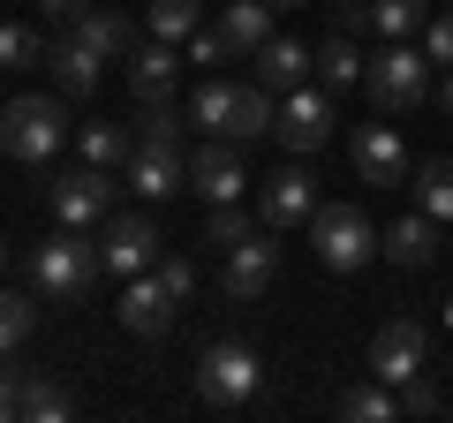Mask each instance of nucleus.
I'll use <instances>...</instances> for the list:
<instances>
[{"instance_id": "13", "label": "nucleus", "mask_w": 453, "mask_h": 423, "mask_svg": "<svg viewBox=\"0 0 453 423\" xmlns=\"http://www.w3.org/2000/svg\"><path fill=\"white\" fill-rule=\"evenodd\" d=\"M98 250H106V273L113 280L151 273V265H159V227H151V219H129V212H113L106 235H98Z\"/></svg>"}, {"instance_id": "19", "label": "nucleus", "mask_w": 453, "mask_h": 423, "mask_svg": "<svg viewBox=\"0 0 453 423\" xmlns=\"http://www.w3.org/2000/svg\"><path fill=\"white\" fill-rule=\"evenodd\" d=\"M280 129V91L265 83H234V114H226V144H257Z\"/></svg>"}, {"instance_id": "11", "label": "nucleus", "mask_w": 453, "mask_h": 423, "mask_svg": "<svg viewBox=\"0 0 453 423\" xmlns=\"http://www.w3.org/2000/svg\"><path fill=\"white\" fill-rule=\"evenodd\" d=\"M189 189L204 196V204H234V196H250V174H242V144H226V136L196 144V151H189Z\"/></svg>"}, {"instance_id": "15", "label": "nucleus", "mask_w": 453, "mask_h": 423, "mask_svg": "<svg viewBox=\"0 0 453 423\" xmlns=\"http://www.w3.org/2000/svg\"><path fill=\"white\" fill-rule=\"evenodd\" d=\"M181 46H166V38H136L129 46V91H136V106L144 98H174V76H181Z\"/></svg>"}, {"instance_id": "8", "label": "nucleus", "mask_w": 453, "mask_h": 423, "mask_svg": "<svg viewBox=\"0 0 453 423\" xmlns=\"http://www.w3.org/2000/svg\"><path fill=\"white\" fill-rule=\"evenodd\" d=\"M273 280H280V242H273V227H265V235H242V242L226 250L219 295H226V303H257Z\"/></svg>"}, {"instance_id": "26", "label": "nucleus", "mask_w": 453, "mask_h": 423, "mask_svg": "<svg viewBox=\"0 0 453 423\" xmlns=\"http://www.w3.org/2000/svg\"><path fill=\"white\" fill-rule=\"evenodd\" d=\"M16 416H23V423H61V416H76V401H68V393L53 386L46 371H23V393H16Z\"/></svg>"}, {"instance_id": "12", "label": "nucleus", "mask_w": 453, "mask_h": 423, "mask_svg": "<svg viewBox=\"0 0 453 423\" xmlns=\"http://www.w3.org/2000/svg\"><path fill=\"white\" fill-rule=\"evenodd\" d=\"M333 129H340V121H333V91H310V83H303V91H288V106H280V129H273V136L295 151V159H303V151H318Z\"/></svg>"}, {"instance_id": "43", "label": "nucleus", "mask_w": 453, "mask_h": 423, "mask_svg": "<svg viewBox=\"0 0 453 423\" xmlns=\"http://www.w3.org/2000/svg\"><path fill=\"white\" fill-rule=\"evenodd\" d=\"M0 273H8V242H0Z\"/></svg>"}, {"instance_id": "25", "label": "nucleus", "mask_w": 453, "mask_h": 423, "mask_svg": "<svg viewBox=\"0 0 453 423\" xmlns=\"http://www.w3.org/2000/svg\"><path fill=\"white\" fill-rule=\"evenodd\" d=\"M333 408H340L348 423H393V416H401V386L371 378V386H348V393H340Z\"/></svg>"}, {"instance_id": "34", "label": "nucleus", "mask_w": 453, "mask_h": 423, "mask_svg": "<svg viewBox=\"0 0 453 423\" xmlns=\"http://www.w3.org/2000/svg\"><path fill=\"white\" fill-rule=\"evenodd\" d=\"M46 61V38L31 23H0V68H38Z\"/></svg>"}, {"instance_id": "17", "label": "nucleus", "mask_w": 453, "mask_h": 423, "mask_svg": "<svg viewBox=\"0 0 453 423\" xmlns=\"http://www.w3.org/2000/svg\"><path fill=\"white\" fill-rule=\"evenodd\" d=\"M129 189L136 196H174V189H189V151H166V144H136L129 151Z\"/></svg>"}, {"instance_id": "44", "label": "nucleus", "mask_w": 453, "mask_h": 423, "mask_svg": "<svg viewBox=\"0 0 453 423\" xmlns=\"http://www.w3.org/2000/svg\"><path fill=\"white\" fill-rule=\"evenodd\" d=\"M446 333H453V303H446Z\"/></svg>"}, {"instance_id": "20", "label": "nucleus", "mask_w": 453, "mask_h": 423, "mask_svg": "<svg viewBox=\"0 0 453 423\" xmlns=\"http://www.w3.org/2000/svg\"><path fill=\"white\" fill-rule=\"evenodd\" d=\"M378 258L408 265V273H416V265H431V258H438V219H431V212H408V219H393V227L378 235Z\"/></svg>"}, {"instance_id": "16", "label": "nucleus", "mask_w": 453, "mask_h": 423, "mask_svg": "<svg viewBox=\"0 0 453 423\" xmlns=\"http://www.w3.org/2000/svg\"><path fill=\"white\" fill-rule=\"evenodd\" d=\"M250 61H257V83H265V91H280V98H288V91H303V83H310L318 53H310L303 38H280V31H273L257 53H250Z\"/></svg>"}, {"instance_id": "10", "label": "nucleus", "mask_w": 453, "mask_h": 423, "mask_svg": "<svg viewBox=\"0 0 453 423\" xmlns=\"http://www.w3.org/2000/svg\"><path fill=\"white\" fill-rule=\"evenodd\" d=\"M310 212H318V181H310L303 166H280V174H265V181H257V219H265L273 235L310 227Z\"/></svg>"}, {"instance_id": "23", "label": "nucleus", "mask_w": 453, "mask_h": 423, "mask_svg": "<svg viewBox=\"0 0 453 423\" xmlns=\"http://www.w3.org/2000/svg\"><path fill=\"white\" fill-rule=\"evenodd\" d=\"M189 106H174V98H144L136 106V144H166V151H189Z\"/></svg>"}, {"instance_id": "2", "label": "nucleus", "mask_w": 453, "mask_h": 423, "mask_svg": "<svg viewBox=\"0 0 453 423\" xmlns=\"http://www.w3.org/2000/svg\"><path fill=\"white\" fill-rule=\"evenodd\" d=\"M363 91H371L378 114H416V106H431V53L416 38H386L371 53V68H363Z\"/></svg>"}, {"instance_id": "1", "label": "nucleus", "mask_w": 453, "mask_h": 423, "mask_svg": "<svg viewBox=\"0 0 453 423\" xmlns=\"http://www.w3.org/2000/svg\"><path fill=\"white\" fill-rule=\"evenodd\" d=\"M98 273H106V250L91 242V227H61L31 250V288L46 303H83Z\"/></svg>"}, {"instance_id": "39", "label": "nucleus", "mask_w": 453, "mask_h": 423, "mask_svg": "<svg viewBox=\"0 0 453 423\" xmlns=\"http://www.w3.org/2000/svg\"><path fill=\"white\" fill-rule=\"evenodd\" d=\"M16 393H23V371L0 363V423H16Z\"/></svg>"}, {"instance_id": "18", "label": "nucleus", "mask_w": 453, "mask_h": 423, "mask_svg": "<svg viewBox=\"0 0 453 423\" xmlns=\"http://www.w3.org/2000/svg\"><path fill=\"white\" fill-rule=\"evenodd\" d=\"M46 68H53V91H61V98H91V91H98V68H106V53H91L76 31H68L61 46H46Z\"/></svg>"}, {"instance_id": "33", "label": "nucleus", "mask_w": 453, "mask_h": 423, "mask_svg": "<svg viewBox=\"0 0 453 423\" xmlns=\"http://www.w3.org/2000/svg\"><path fill=\"white\" fill-rule=\"evenodd\" d=\"M242 235H257V219L242 212V196H234V204H211V219H204V242L211 250H234Z\"/></svg>"}, {"instance_id": "38", "label": "nucleus", "mask_w": 453, "mask_h": 423, "mask_svg": "<svg viewBox=\"0 0 453 423\" xmlns=\"http://www.w3.org/2000/svg\"><path fill=\"white\" fill-rule=\"evenodd\" d=\"M151 273L166 280V295H174V303H189V295H196V265H189V258H166V250H159V265H151Z\"/></svg>"}, {"instance_id": "7", "label": "nucleus", "mask_w": 453, "mask_h": 423, "mask_svg": "<svg viewBox=\"0 0 453 423\" xmlns=\"http://www.w3.org/2000/svg\"><path fill=\"white\" fill-rule=\"evenodd\" d=\"M53 219H61V227H106L113 219V166L83 159L76 174H61L53 181Z\"/></svg>"}, {"instance_id": "35", "label": "nucleus", "mask_w": 453, "mask_h": 423, "mask_svg": "<svg viewBox=\"0 0 453 423\" xmlns=\"http://www.w3.org/2000/svg\"><path fill=\"white\" fill-rule=\"evenodd\" d=\"M181 61H189V68H219V61H234V46H226V31H219V23H211V31L196 23V31L181 38Z\"/></svg>"}, {"instance_id": "41", "label": "nucleus", "mask_w": 453, "mask_h": 423, "mask_svg": "<svg viewBox=\"0 0 453 423\" xmlns=\"http://www.w3.org/2000/svg\"><path fill=\"white\" fill-rule=\"evenodd\" d=\"M438 114L453 121V68H446V83H438Z\"/></svg>"}, {"instance_id": "46", "label": "nucleus", "mask_w": 453, "mask_h": 423, "mask_svg": "<svg viewBox=\"0 0 453 423\" xmlns=\"http://www.w3.org/2000/svg\"><path fill=\"white\" fill-rule=\"evenodd\" d=\"M0 8H8V0H0Z\"/></svg>"}, {"instance_id": "40", "label": "nucleus", "mask_w": 453, "mask_h": 423, "mask_svg": "<svg viewBox=\"0 0 453 423\" xmlns=\"http://www.w3.org/2000/svg\"><path fill=\"white\" fill-rule=\"evenodd\" d=\"M38 8H46V16H61V23H76L83 8H91V0H38Z\"/></svg>"}, {"instance_id": "37", "label": "nucleus", "mask_w": 453, "mask_h": 423, "mask_svg": "<svg viewBox=\"0 0 453 423\" xmlns=\"http://www.w3.org/2000/svg\"><path fill=\"white\" fill-rule=\"evenodd\" d=\"M423 53H431V68H453V8H438L431 23H423V38H416Z\"/></svg>"}, {"instance_id": "6", "label": "nucleus", "mask_w": 453, "mask_h": 423, "mask_svg": "<svg viewBox=\"0 0 453 423\" xmlns=\"http://www.w3.org/2000/svg\"><path fill=\"white\" fill-rule=\"evenodd\" d=\"M423 363H431V326H423V318H386V326L371 333V378L408 386Z\"/></svg>"}, {"instance_id": "45", "label": "nucleus", "mask_w": 453, "mask_h": 423, "mask_svg": "<svg viewBox=\"0 0 453 423\" xmlns=\"http://www.w3.org/2000/svg\"><path fill=\"white\" fill-rule=\"evenodd\" d=\"M438 8H453V0H438Z\"/></svg>"}, {"instance_id": "5", "label": "nucleus", "mask_w": 453, "mask_h": 423, "mask_svg": "<svg viewBox=\"0 0 453 423\" xmlns=\"http://www.w3.org/2000/svg\"><path fill=\"white\" fill-rule=\"evenodd\" d=\"M257 386H265L257 348L211 341L204 356H196V401H204V408H242V401H257Z\"/></svg>"}, {"instance_id": "32", "label": "nucleus", "mask_w": 453, "mask_h": 423, "mask_svg": "<svg viewBox=\"0 0 453 423\" xmlns=\"http://www.w3.org/2000/svg\"><path fill=\"white\" fill-rule=\"evenodd\" d=\"M31 326H38V310H31V295H16V288H0V356H16V348L31 341Z\"/></svg>"}, {"instance_id": "14", "label": "nucleus", "mask_w": 453, "mask_h": 423, "mask_svg": "<svg viewBox=\"0 0 453 423\" xmlns=\"http://www.w3.org/2000/svg\"><path fill=\"white\" fill-rule=\"evenodd\" d=\"M348 159H356V174L371 181V189H393V181H408V144H401V129H356L348 136Z\"/></svg>"}, {"instance_id": "21", "label": "nucleus", "mask_w": 453, "mask_h": 423, "mask_svg": "<svg viewBox=\"0 0 453 423\" xmlns=\"http://www.w3.org/2000/svg\"><path fill=\"white\" fill-rule=\"evenodd\" d=\"M68 31H76V38H83V46H91V53H106V61H121V53L136 46V23L121 16V8H98V0H91V8H83L76 23H68Z\"/></svg>"}, {"instance_id": "9", "label": "nucleus", "mask_w": 453, "mask_h": 423, "mask_svg": "<svg viewBox=\"0 0 453 423\" xmlns=\"http://www.w3.org/2000/svg\"><path fill=\"white\" fill-rule=\"evenodd\" d=\"M174 295H166V280L159 273H129V288H121V310H113V318H121V333H136V341H166V333H174Z\"/></svg>"}, {"instance_id": "29", "label": "nucleus", "mask_w": 453, "mask_h": 423, "mask_svg": "<svg viewBox=\"0 0 453 423\" xmlns=\"http://www.w3.org/2000/svg\"><path fill=\"white\" fill-rule=\"evenodd\" d=\"M416 212H431L438 227L453 219V159H431V166H416Z\"/></svg>"}, {"instance_id": "30", "label": "nucleus", "mask_w": 453, "mask_h": 423, "mask_svg": "<svg viewBox=\"0 0 453 423\" xmlns=\"http://www.w3.org/2000/svg\"><path fill=\"white\" fill-rule=\"evenodd\" d=\"M371 23H378V38H423L431 0H371Z\"/></svg>"}, {"instance_id": "22", "label": "nucleus", "mask_w": 453, "mask_h": 423, "mask_svg": "<svg viewBox=\"0 0 453 423\" xmlns=\"http://www.w3.org/2000/svg\"><path fill=\"white\" fill-rule=\"evenodd\" d=\"M273 0H219V31H226V46L234 53H257L265 38H273Z\"/></svg>"}, {"instance_id": "36", "label": "nucleus", "mask_w": 453, "mask_h": 423, "mask_svg": "<svg viewBox=\"0 0 453 423\" xmlns=\"http://www.w3.org/2000/svg\"><path fill=\"white\" fill-rule=\"evenodd\" d=\"M446 408H453V401H446V393H438L423 371L401 386V416H408V423H431V416H446Z\"/></svg>"}, {"instance_id": "27", "label": "nucleus", "mask_w": 453, "mask_h": 423, "mask_svg": "<svg viewBox=\"0 0 453 423\" xmlns=\"http://www.w3.org/2000/svg\"><path fill=\"white\" fill-rule=\"evenodd\" d=\"M76 144H83V159H91V166H129L136 129H121V121H83Z\"/></svg>"}, {"instance_id": "4", "label": "nucleus", "mask_w": 453, "mask_h": 423, "mask_svg": "<svg viewBox=\"0 0 453 423\" xmlns=\"http://www.w3.org/2000/svg\"><path fill=\"white\" fill-rule=\"evenodd\" d=\"M310 242H318L325 273H363L378 258V227H371L363 204H318L310 212Z\"/></svg>"}, {"instance_id": "24", "label": "nucleus", "mask_w": 453, "mask_h": 423, "mask_svg": "<svg viewBox=\"0 0 453 423\" xmlns=\"http://www.w3.org/2000/svg\"><path fill=\"white\" fill-rule=\"evenodd\" d=\"M363 68H371V61L356 53V38H348V31H333V38L318 46V83H325V91H356Z\"/></svg>"}, {"instance_id": "31", "label": "nucleus", "mask_w": 453, "mask_h": 423, "mask_svg": "<svg viewBox=\"0 0 453 423\" xmlns=\"http://www.w3.org/2000/svg\"><path fill=\"white\" fill-rule=\"evenodd\" d=\"M196 16H204V0H151V8H144L151 38H166V46H181V38L196 31Z\"/></svg>"}, {"instance_id": "28", "label": "nucleus", "mask_w": 453, "mask_h": 423, "mask_svg": "<svg viewBox=\"0 0 453 423\" xmlns=\"http://www.w3.org/2000/svg\"><path fill=\"white\" fill-rule=\"evenodd\" d=\"M226 114H234V83H226V76H204V83L189 91V121H196V129H211V136H226Z\"/></svg>"}, {"instance_id": "42", "label": "nucleus", "mask_w": 453, "mask_h": 423, "mask_svg": "<svg viewBox=\"0 0 453 423\" xmlns=\"http://www.w3.org/2000/svg\"><path fill=\"white\" fill-rule=\"evenodd\" d=\"M273 8H310V0H273Z\"/></svg>"}, {"instance_id": "3", "label": "nucleus", "mask_w": 453, "mask_h": 423, "mask_svg": "<svg viewBox=\"0 0 453 423\" xmlns=\"http://www.w3.org/2000/svg\"><path fill=\"white\" fill-rule=\"evenodd\" d=\"M68 136H76V129H68V106H61V98H38V91L0 98V151H8L16 166L53 159Z\"/></svg>"}]
</instances>
